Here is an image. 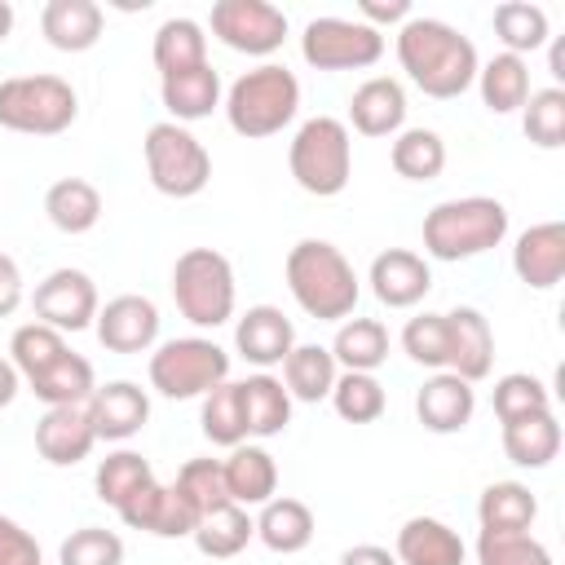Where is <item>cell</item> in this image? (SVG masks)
I'll list each match as a JSON object with an SVG mask.
<instances>
[{
    "label": "cell",
    "instance_id": "obj_1",
    "mask_svg": "<svg viewBox=\"0 0 565 565\" xmlns=\"http://www.w3.org/2000/svg\"><path fill=\"white\" fill-rule=\"evenodd\" d=\"M393 49H397V62L406 71V79L424 93V97H437V102H450L459 93H468L477 84V44L441 22V18H419L411 13L397 35H393Z\"/></svg>",
    "mask_w": 565,
    "mask_h": 565
},
{
    "label": "cell",
    "instance_id": "obj_2",
    "mask_svg": "<svg viewBox=\"0 0 565 565\" xmlns=\"http://www.w3.org/2000/svg\"><path fill=\"white\" fill-rule=\"evenodd\" d=\"M282 278H287L291 300L318 322L353 318L358 296H362L358 269L331 238H300L282 260Z\"/></svg>",
    "mask_w": 565,
    "mask_h": 565
},
{
    "label": "cell",
    "instance_id": "obj_3",
    "mask_svg": "<svg viewBox=\"0 0 565 565\" xmlns=\"http://www.w3.org/2000/svg\"><path fill=\"white\" fill-rule=\"evenodd\" d=\"M508 207L490 194H463V199H441L424 216V256L433 260H472L486 256L508 238Z\"/></svg>",
    "mask_w": 565,
    "mask_h": 565
},
{
    "label": "cell",
    "instance_id": "obj_4",
    "mask_svg": "<svg viewBox=\"0 0 565 565\" xmlns=\"http://www.w3.org/2000/svg\"><path fill=\"white\" fill-rule=\"evenodd\" d=\"M221 110H225V124L247 137V141H260V137H274L282 132L296 110H300V79L282 66V62H260L252 71H243L225 97H221Z\"/></svg>",
    "mask_w": 565,
    "mask_h": 565
},
{
    "label": "cell",
    "instance_id": "obj_5",
    "mask_svg": "<svg viewBox=\"0 0 565 565\" xmlns=\"http://www.w3.org/2000/svg\"><path fill=\"white\" fill-rule=\"evenodd\" d=\"M291 181L313 199H335L353 177V132L335 115H313L287 146Z\"/></svg>",
    "mask_w": 565,
    "mask_h": 565
},
{
    "label": "cell",
    "instance_id": "obj_6",
    "mask_svg": "<svg viewBox=\"0 0 565 565\" xmlns=\"http://www.w3.org/2000/svg\"><path fill=\"white\" fill-rule=\"evenodd\" d=\"M172 300L181 309L185 322H194L199 331H216L234 318V265L225 252L216 247H185L172 265Z\"/></svg>",
    "mask_w": 565,
    "mask_h": 565
},
{
    "label": "cell",
    "instance_id": "obj_7",
    "mask_svg": "<svg viewBox=\"0 0 565 565\" xmlns=\"http://www.w3.org/2000/svg\"><path fill=\"white\" fill-rule=\"evenodd\" d=\"M79 119V93L62 75H9L0 79V128L26 137H57Z\"/></svg>",
    "mask_w": 565,
    "mask_h": 565
},
{
    "label": "cell",
    "instance_id": "obj_8",
    "mask_svg": "<svg viewBox=\"0 0 565 565\" xmlns=\"http://www.w3.org/2000/svg\"><path fill=\"white\" fill-rule=\"evenodd\" d=\"M150 388L168 402H194L230 380V353L212 335H177L150 353Z\"/></svg>",
    "mask_w": 565,
    "mask_h": 565
},
{
    "label": "cell",
    "instance_id": "obj_9",
    "mask_svg": "<svg viewBox=\"0 0 565 565\" xmlns=\"http://www.w3.org/2000/svg\"><path fill=\"white\" fill-rule=\"evenodd\" d=\"M141 159H146L150 185L159 194H168V199H194L212 181V154H207V146L185 124H172V119H159V124L146 128Z\"/></svg>",
    "mask_w": 565,
    "mask_h": 565
},
{
    "label": "cell",
    "instance_id": "obj_10",
    "mask_svg": "<svg viewBox=\"0 0 565 565\" xmlns=\"http://www.w3.org/2000/svg\"><path fill=\"white\" fill-rule=\"evenodd\" d=\"M300 57L313 71H366L384 57V31L358 22V18H309L300 31Z\"/></svg>",
    "mask_w": 565,
    "mask_h": 565
},
{
    "label": "cell",
    "instance_id": "obj_11",
    "mask_svg": "<svg viewBox=\"0 0 565 565\" xmlns=\"http://www.w3.org/2000/svg\"><path fill=\"white\" fill-rule=\"evenodd\" d=\"M207 26L225 49L247 57H269L287 40V13L269 0H216Z\"/></svg>",
    "mask_w": 565,
    "mask_h": 565
},
{
    "label": "cell",
    "instance_id": "obj_12",
    "mask_svg": "<svg viewBox=\"0 0 565 565\" xmlns=\"http://www.w3.org/2000/svg\"><path fill=\"white\" fill-rule=\"evenodd\" d=\"M31 305H35V322H44V327H53V331H88L93 327V318H97V309H102V300H97V282L84 274V269H75V265H62V269H49L40 282H35V296H31Z\"/></svg>",
    "mask_w": 565,
    "mask_h": 565
},
{
    "label": "cell",
    "instance_id": "obj_13",
    "mask_svg": "<svg viewBox=\"0 0 565 565\" xmlns=\"http://www.w3.org/2000/svg\"><path fill=\"white\" fill-rule=\"evenodd\" d=\"M159 305L150 296H137V291H124L115 300H106L93 318V331H97V344L110 349V353H150L159 344Z\"/></svg>",
    "mask_w": 565,
    "mask_h": 565
},
{
    "label": "cell",
    "instance_id": "obj_14",
    "mask_svg": "<svg viewBox=\"0 0 565 565\" xmlns=\"http://www.w3.org/2000/svg\"><path fill=\"white\" fill-rule=\"evenodd\" d=\"M366 282H371V296L384 305V309H415L428 291H433V269L419 252L411 247H384L371 269H366Z\"/></svg>",
    "mask_w": 565,
    "mask_h": 565
},
{
    "label": "cell",
    "instance_id": "obj_15",
    "mask_svg": "<svg viewBox=\"0 0 565 565\" xmlns=\"http://www.w3.org/2000/svg\"><path fill=\"white\" fill-rule=\"evenodd\" d=\"M88 406V419H93V433L97 441H128L146 428L150 419V393L132 380H106L93 388V397L84 402Z\"/></svg>",
    "mask_w": 565,
    "mask_h": 565
},
{
    "label": "cell",
    "instance_id": "obj_16",
    "mask_svg": "<svg viewBox=\"0 0 565 565\" xmlns=\"http://www.w3.org/2000/svg\"><path fill=\"white\" fill-rule=\"evenodd\" d=\"M97 433L88 419V406H44L35 419V450L53 468H75L93 455Z\"/></svg>",
    "mask_w": 565,
    "mask_h": 565
},
{
    "label": "cell",
    "instance_id": "obj_17",
    "mask_svg": "<svg viewBox=\"0 0 565 565\" xmlns=\"http://www.w3.org/2000/svg\"><path fill=\"white\" fill-rule=\"evenodd\" d=\"M119 521L128 530H141V534H154V539H190L194 525H199V512L177 494V486L150 481L141 494H132L119 508Z\"/></svg>",
    "mask_w": 565,
    "mask_h": 565
},
{
    "label": "cell",
    "instance_id": "obj_18",
    "mask_svg": "<svg viewBox=\"0 0 565 565\" xmlns=\"http://www.w3.org/2000/svg\"><path fill=\"white\" fill-rule=\"evenodd\" d=\"M234 349L243 362H252L256 371L282 366V358L296 349V327L278 305H252L238 322H234Z\"/></svg>",
    "mask_w": 565,
    "mask_h": 565
},
{
    "label": "cell",
    "instance_id": "obj_19",
    "mask_svg": "<svg viewBox=\"0 0 565 565\" xmlns=\"http://www.w3.org/2000/svg\"><path fill=\"white\" fill-rule=\"evenodd\" d=\"M446 331H450V349H446V371L477 384L490 375L494 366V331L490 318L472 305H459L446 313Z\"/></svg>",
    "mask_w": 565,
    "mask_h": 565
},
{
    "label": "cell",
    "instance_id": "obj_20",
    "mask_svg": "<svg viewBox=\"0 0 565 565\" xmlns=\"http://www.w3.org/2000/svg\"><path fill=\"white\" fill-rule=\"evenodd\" d=\"M472 411H477V388L450 371H433L415 393V415L437 437L463 433L472 424Z\"/></svg>",
    "mask_w": 565,
    "mask_h": 565
},
{
    "label": "cell",
    "instance_id": "obj_21",
    "mask_svg": "<svg viewBox=\"0 0 565 565\" xmlns=\"http://www.w3.org/2000/svg\"><path fill=\"white\" fill-rule=\"evenodd\" d=\"M512 269L525 287L552 291L565 278V221H539L516 234Z\"/></svg>",
    "mask_w": 565,
    "mask_h": 565
},
{
    "label": "cell",
    "instance_id": "obj_22",
    "mask_svg": "<svg viewBox=\"0 0 565 565\" xmlns=\"http://www.w3.org/2000/svg\"><path fill=\"white\" fill-rule=\"evenodd\" d=\"M406 88L393 75H371L349 97V124L362 137H397L406 128Z\"/></svg>",
    "mask_w": 565,
    "mask_h": 565
},
{
    "label": "cell",
    "instance_id": "obj_23",
    "mask_svg": "<svg viewBox=\"0 0 565 565\" xmlns=\"http://www.w3.org/2000/svg\"><path fill=\"white\" fill-rule=\"evenodd\" d=\"M393 556H397V565H463L468 543L441 516H411L397 530Z\"/></svg>",
    "mask_w": 565,
    "mask_h": 565
},
{
    "label": "cell",
    "instance_id": "obj_24",
    "mask_svg": "<svg viewBox=\"0 0 565 565\" xmlns=\"http://www.w3.org/2000/svg\"><path fill=\"white\" fill-rule=\"evenodd\" d=\"M221 477H225V494L238 508H260L278 494V463L265 446L243 441L221 459Z\"/></svg>",
    "mask_w": 565,
    "mask_h": 565
},
{
    "label": "cell",
    "instance_id": "obj_25",
    "mask_svg": "<svg viewBox=\"0 0 565 565\" xmlns=\"http://www.w3.org/2000/svg\"><path fill=\"white\" fill-rule=\"evenodd\" d=\"M106 13L97 0H49L40 9V31L57 53H88L102 40Z\"/></svg>",
    "mask_w": 565,
    "mask_h": 565
},
{
    "label": "cell",
    "instance_id": "obj_26",
    "mask_svg": "<svg viewBox=\"0 0 565 565\" xmlns=\"http://www.w3.org/2000/svg\"><path fill=\"white\" fill-rule=\"evenodd\" d=\"M159 97H163L168 119L190 128V124L207 119L212 110H221L225 88H221L216 66L207 62V66H194V71H181V75H163L159 79Z\"/></svg>",
    "mask_w": 565,
    "mask_h": 565
},
{
    "label": "cell",
    "instance_id": "obj_27",
    "mask_svg": "<svg viewBox=\"0 0 565 565\" xmlns=\"http://www.w3.org/2000/svg\"><path fill=\"white\" fill-rule=\"evenodd\" d=\"M252 521H256V539L278 556L305 552L313 543V530H318L313 508L305 499H291V494H274L269 503H260V512Z\"/></svg>",
    "mask_w": 565,
    "mask_h": 565
},
{
    "label": "cell",
    "instance_id": "obj_28",
    "mask_svg": "<svg viewBox=\"0 0 565 565\" xmlns=\"http://www.w3.org/2000/svg\"><path fill=\"white\" fill-rule=\"evenodd\" d=\"M238 397H243V424H247V441H265L278 437L291 424V393L282 388L278 375L256 371L247 380H238Z\"/></svg>",
    "mask_w": 565,
    "mask_h": 565
},
{
    "label": "cell",
    "instance_id": "obj_29",
    "mask_svg": "<svg viewBox=\"0 0 565 565\" xmlns=\"http://www.w3.org/2000/svg\"><path fill=\"white\" fill-rule=\"evenodd\" d=\"M503 455L516 463V468H547L556 455H561V419L556 411H539V415H521V419H508L503 424Z\"/></svg>",
    "mask_w": 565,
    "mask_h": 565
},
{
    "label": "cell",
    "instance_id": "obj_30",
    "mask_svg": "<svg viewBox=\"0 0 565 565\" xmlns=\"http://www.w3.org/2000/svg\"><path fill=\"white\" fill-rule=\"evenodd\" d=\"M150 57H154L159 79L207 66V26L194 18H163L154 40H150Z\"/></svg>",
    "mask_w": 565,
    "mask_h": 565
},
{
    "label": "cell",
    "instance_id": "obj_31",
    "mask_svg": "<svg viewBox=\"0 0 565 565\" xmlns=\"http://www.w3.org/2000/svg\"><path fill=\"white\" fill-rule=\"evenodd\" d=\"M44 216L62 234H88L102 221V190L84 177H57L44 190Z\"/></svg>",
    "mask_w": 565,
    "mask_h": 565
},
{
    "label": "cell",
    "instance_id": "obj_32",
    "mask_svg": "<svg viewBox=\"0 0 565 565\" xmlns=\"http://www.w3.org/2000/svg\"><path fill=\"white\" fill-rule=\"evenodd\" d=\"M388 327L380 318H344L335 327V340L327 344L340 371H366L375 375L388 362Z\"/></svg>",
    "mask_w": 565,
    "mask_h": 565
},
{
    "label": "cell",
    "instance_id": "obj_33",
    "mask_svg": "<svg viewBox=\"0 0 565 565\" xmlns=\"http://www.w3.org/2000/svg\"><path fill=\"white\" fill-rule=\"evenodd\" d=\"M335 375H340V366H335L327 344H300L296 340V349L282 358L278 380L291 393V402H327L335 388Z\"/></svg>",
    "mask_w": 565,
    "mask_h": 565
},
{
    "label": "cell",
    "instance_id": "obj_34",
    "mask_svg": "<svg viewBox=\"0 0 565 565\" xmlns=\"http://www.w3.org/2000/svg\"><path fill=\"white\" fill-rule=\"evenodd\" d=\"M477 93L490 115H512L530 97V62L516 53H494L477 66Z\"/></svg>",
    "mask_w": 565,
    "mask_h": 565
},
{
    "label": "cell",
    "instance_id": "obj_35",
    "mask_svg": "<svg viewBox=\"0 0 565 565\" xmlns=\"http://www.w3.org/2000/svg\"><path fill=\"white\" fill-rule=\"evenodd\" d=\"M26 388L44 402V406H84L97 388V375H93V362L75 349H66L53 366H44L40 375L26 380Z\"/></svg>",
    "mask_w": 565,
    "mask_h": 565
},
{
    "label": "cell",
    "instance_id": "obj_36",
    "mask_svg": "<svg viewBox=\"0 0 565 565\" xmlns=\"http://www.w3.org/2000/svg\"><path fill=\"white\" fill-rule=\"evenodd\" d=\"M539 521V499L530 494V486L521 481H490L477 499V525L481 530H503V534H521Z\"/></svg>",
    "mask_w": 565,
    "mask_h": 565
},
{
    "label": "cell",
    "instance_id": "obj_37",
    "mask_svg": "<svg viewBox=\"0 0 565 565\" xmlns=\"http://www.w3.org/2000/svg\"><path fill=\"white\" fill-rule=\"evenodd\" d=\"M190 539H194V547H199L203 556H212V561H230V556H238V552L256 539V521H252L247 508H238V503H221V508H212V512L199 516V525H194Z\"/></svg>",
    "mask_w": 565,
    "mask_h": 565
},
{
    "label": "cell",
    "instance_id": "obj_38",
    "mask_svg": "<svg viewBox=\"0 0 565 565\" xmlns=\"http://www.w3.org/2000/svg\"><path fill=\"white\" fill-rule=\"evenodd\" d=\"M490 26H494L503 53H516V57L539 53V49H547V40H552L547 9H543V4H530V0H503V4H494Z\"/></svg>",
    "mask_w": 565,
    "mask_h": 565
},
{
    "label": "cell",
    "instance_id": "obj_39",
    "mask_svg": "<svg viewBox=\"0 0 565 565\" xmlns=\"http://www.w3.org/2000/svg\"><path fill=\"white\" fill-rule=\"evenodd\" d=\"M150 481H154L150 459H146L141 450H128V446L110 450V455L97 463V472H93V490H97V499H102L106 508H115V512H119L132 494H141Z\"/></svg>",
    "mask_w": 565,
    "mask_h": 565
},
{
    "label": "cell",
    "instance_id": "obj_40",
    "mask_svg": "<svg viewBox=\"0 0 565 565\" xmlns=\"http://www.w3.org/2000/svg\"><path fill=\"white\" fill-rule=\"evenodd\" d=\"M388 163L406 181H437L446 168V141L433 128H402L388 146Z\"/></svg>",
    "mask_w": 565,
    "mask_h": 565
},
{
    "label": "cell",
    "instance_id": "obj_41",
    "mask_svg": "<svg viewBox=\"0 0 565 565\" xmlns=\"http://www.w3.org/2000/svg\"><path fill=\"white\" fill-rule=\"evenodd\" d=\"M203 406H199V428H203V437L212 441V446H225V450H234V446H243L247 441V424H243V397H238V380H225V384H216L212 393H203L199 397Z\"/></svg>",
    "mask_w": 565,
    "mask_h": 565
},
{
    "label": "cell",
    "instance_id": "obj_42",
    "mask_svg": "<svg viewBox=\"0 0 565 565\" xmlns=\"http://www.w3.org/2000/svg\"><path fill=\"white\" fill-rule=\"evenodd\" d=\"M327 402L335 406V415H340L344 424H375V419L384 415V406H388V393H384V384H380L375 375H366V371H340Z\"/></svg>",
    "mask_w": 565,
    "mask_h": 565
},
{
    "label": "cell",
    "instance_id": "obj_43",
    "mask_svg": "<svg viewBox=\"0 0 565 565\" xmlns=\"http://www.w3.org/2000/svg\"><path fill=\"white\" fill-rule=\"evenodd\" d=\"M521 128L534 146L561 150L565 146V88H556V84L530 88V97L521 106Z\"/></svg>",
    "mask_w": 565,
    "mask_h": 565
},
{
    "label": "cell",
    "instance_id": "obj_44",
    "mask_svg": "<svg viewBox=\"0 0 565 565\" xmlns=\"http://www.w3.org/2000/svg\"><path fill=\"white\" fill-rule=\"evenodd\" d=\"M66 349H71L66 335L53 331V327H44V322H22V327L9 335V362L18 366L22 380H31V375H40L44 366H53Z\"/></svg>",
    "mask_w": 565,
    "mask_h": 565
},
{
    "label": "cell",
    "instance_id": "obj_45",
    "mask_svg": "<svg viewBox=\"0 0 565 565\" xmlns=\"http://www.w3.org/2000/svg\"><path fill=\"white\" fill-rule=\"evenodd\" d=\"M490 402H494L499 424L521 419V415L552 411V393H547V384H543L539 375H530V371H508V375H499V380H494Z\"/></svg>",
    "mask_w": 565,
    "mask_h": 565
},
{
    "label": "cell",
    "instance_id": "obj_46",
    "mask_svg": "<svg viewBox=\"0 0 565 565\" xmlns=\"http://www.w3.org/2000/svg\"><path fill=\"white\" fill-rule=\"evenodd\" d=\"M477 565H552V552L530 530H521V534L481 530L477 534Z\"/></svg>",
    "mask_w": 565,
    "mask_h": 565
},
{
    "label": "cell",
    "instance_id": "obj_47",
    "mask_svg": "<svg viewBox=\"0 0 565 565\" xmlns=\"http://www.w3.org/2000/svg\"><path fill=\"white\" fill-rule=\"evenodd\" d=\"M446 349H450V331H446V313H415L406 327H402V353L415 362V366H428V371H446Z\"/></svg>",
    "mask_w": 565,
    "mask_h": 565
},
{
    "label": "cell",
    "instance_id": "obj_48",
    "mask_svg": "<svg viewBox=\"0 0 565 565\" xmlns=\"http://www.w3.org/2000/svg\"><path fill=\"white\" fill-rule=\"evenodd\" d=\"M57 565H124V539L106 525H79L62 539Z\"/></svg>",
    "mask_w": 565,
    "mask_h": 565
},
{
    "label": "cell",
    "instance_id": "obj_49",
    "mask_svg": "<svg viewBox=\"0 0 565 565\" xmlns=\"http://www.w3.org/2000/svg\"><path fill=\"white\" fill-rule=\"evenodd\" d=\"M177 494L203 516V512H212V508H221V503H230V494H225V477H221V459H185L181 468H177Z\"/></svg>",
    "mask_w": 565,
    "mask_h": 565
},
{
    "label": "cell",
    "instance_id": "obj_50",
    "mask_svg": "<svg viewBox=\"0 0 565 565\" xmlns=\"http://www.w3.org/2000/svg\"><path fill=\"white\" fill-rule=\"evenodd\" d=\"M0 565H44L40 543L13 516H0Z\"/></svg>",
    "mask_w": 565,
    "mask_h": 565
},
{
    "label": "cell",
    "instance_id": "obj_51",
    "mask_svg": "<svg viewBox=\"0 0 565 565\" xmlns=\"http://www.w3.org/2000/svg\"><path fill=\"white\" fill-rule=\"evenodd\" d=\"M358 22L384 31V26H402L411 18V0H358Z\"/></svg>",
    "mask_w": 565,
    "mask_h": 565
},
{
    "label": "cell",
    "instance_id": "obj_52",
    "mask_svg": "<svg viewBox=\"0 0 565 565\" xmlns=\"http://www.w3.org/2000/svg\"><path fill=\"white\" fill-rule=\"evenodd\" d=\"M26 287H22V269L9 252H0V318H13L18 305H22Z\"/></svg>",
    "mask_w": 565,
    "mask_h": 565
},
{
    "label": "cell",
    "instance_id": "obj_53",
    "mask_svg": "<svg viewBox=\"0 0 565 565\" xmlns=\"http://www.w3.org/2000/svg\"><path fill=\"white\" fill-rule=\"evenodd\" d=\"M340 565H397V556L380 543H358V547L340 552Z\"/></svg>",
    "mask_w": 565,
    "mask_h": 565
},
{
    "label": "cell",
    "instance_id": "obj_54",
    "mask_svg": "<svg viewBox=\"0 0 565 565\" xmlns=\"http://www.w3.org/2000/svg\"><path fill=\"white\" fill-rule=\"evenodd\" d=\"M18 388H22V375H18V366L9 362V358H0V411L18 397Z\"/></svg>",
    "mask_w": 565,
    "mask_h": 565
},
{
    "label": "cell",
    "instance_id": "obj_55",
    "mask_svg": "<svg viewBox=\"0 0 565 565\" xmlns=\"http://www.w3.org/2000/svg\"><path fill=\"white\" fill-rule=\"evenodd\" d=\"M552 49H547V71H552V79H556V88H561V79H565V40H547Z\"/></svg>",
    "mask_w": 565,
    "mask_h": 565
},
{
    "label": "cell",
    "instance_id": "obj_56",
    "mask_svg": "<svg viewBox=\"0 0 565 565\" xmlns=\"http://www.w3.org/2000/svg\"><path fill=\"white\" fill-rule=\"evenodd\" d=\"M13 22H18V13H13V4L9 0H0V44L13 35Z\"/></svg>",
    "mask_w": 565,
    "mask_h": 565
}]
</instances>
